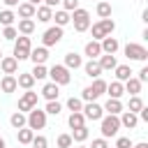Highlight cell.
Returning <instances> with one entry per match:
<instances>
[{
    "label": "cell",
    "mask_w": 148,
    "mask_h": 148,
    "mask_svg": "<svg viewBox=\"0 0 148 148\" xmlns=\"http://www.w3.org/2000/svg\"><path fill=\"white\" fill-rule=\"evenodd\" d=\"M67 109H69L72 113H76V111H81V109H83V104H81V99L69 97V99H67Z\"/></svg>",
    "instance_id": "obj_38"
},
{
    "label": "cell",
    "mask_w": 148,
    "mask_h": 148,
    "mask_svg": "<svg viewBox=\"0 0 148 148\" xmlns=\"http://www.w3.org/2000/svg\"><path fill=\"white\" fill-rule=\"evenodd\" d=\"M12 21H14V12H9V9H2V12H0V23L7 28V25H12Z\"/></svg>",
    "instance_id": "obj_37"
},
{
    "label": "cell",
    "mask_w": 148,
    "mask_h": 148,
    "mask_svg": "<svg viewBox=\"0 0 148 148\" xmlns=\"http://www.w3.org/2000/svg\"><path fill=\"white\" fill-rule=\"evenodd\" d=\"M81 111H83V118H90V120H102V111H104V109H102L99 104L90 102V104H88V106H83Z\"/></svg>",
    "instance_id": "obj_11"
},
{
    "label": "cell",
    "mask_w": 148,
    "mask_h": 148,
    "mask_svg": "<svg viewBox=\"0 0 148 148\" xmlns=\"http://www.w3.org/2000/svg\"><path fill=\"white\" fill-rule=\"evenodd\" d=\"M104 109L109 111V116H118V113H123V104H120V99H109Z\"/></svg>",
    "instance_id": "obj_27"
},
{
    "label": "cell",
    "mask_w": 148,
    "mask_h": 148,
    "mask_svg": "<svg viewBox=\"0 0 148 148\" xmlns=\"http://www.w3.org/2000/svg\"><path fill=\"white\" fill-rule=\"evenodd\" d=\"M116 79H118V81L132 79V69H130L127 65H116Z\"/></svg>",
    "instance_id": "obj_26"
},
{
    "label": "cell",
    "mask_w": 148,
    "mask_h": 148,
    "mask_svg": "<svg viewBox=\"0 0 148 148\" xmlns=\"http://www.w3.org/2000/svg\"><path fill=\"white\" fill-rule=\"evenodd\" d=\"M132 148H148V143H136V146H132Z\"/></svg>",
    "instance_id": "obj_52"
},
{
    "label": "cell",
    "mask_w": 148,
    "mask_h": 148,
    "mask_svg": "<svg viewBox=\"0 0 148 148\" xmlns=\"http://www.w3.org/2000/svg\"><path fill=\"white\" fill-rule=\"evenodd\" d=\"M0 88H2V92H14L18 86H16V79H14L12 74H7V76L0 81Z\"/></svg>",
    "instance_id": "obj_20"
},
{
    "label": "cell",
    "mask_w": 148,
    "mask_h": 148,
    "mask_svg": "<svg viewBox=\"0 0 148 148\" xmlns=\"http://www.w3.org/2000/svg\"><path fill=\"white\" fill-rule=\"evenodd\" d=\"M86 56H90V60H95L97 56H102V46H99V42H88L86 44Z\"/></svg>",
    "instance_id": "obj_19"
},
{
    "label": "cell",
    "mask_w": 148,
    "mask_h": 148,
    "mask_svg": "<svg viewBox=\"0 0 148 148\" xmlns=\"http://www.w3.org/2000/svg\"><path fill=\"white\" fill-rule=\"evenodd\" d=\"M123 88L134 97V95H139V92H141V81H139V79H127V83H125Z\"/></svg>",
    "instance_id": "obj_22"
},
{
    "label": "cell",
    "mask_w": 148,
    "mask_h": 148,
    "mask_svg": "<svg viewBox=\"0 0 148 148\" xmlns=\"http://www.w3.org/2000/svg\"><path fill=\"white\" fill-rule=\"evenodd\" d=\"M56 25L58 28H62V25H67L69 23V12H65V9H60V12H56Z\"/></svg>",
    "instance_id": "obj_31"
},
{
    "label": "cell",
    "mask_w": 148,
    "mask_h": 148,
    "mask_svg": "<svg viewBox=\"0 0 148 148\" xmlns=\"http://www.w3.org/2000/svg\"><path fill=\"white\" fill-rule=\"evenodd\" d=\"M86 74H88V76H92V79H99L102 67H99L95 60H90V62H86Z\"/></svg>",
    "instance_id": "obj_30"
},
{
    "label": "cell",
    "mask_w": 148,
    "mask_h": 148,
    "mask_svg": "<svg viewBox=\"0 0 148 148\" xmlns=\"http://www.w3.org/2000/svg\"><path fill=\"white\" fill-rule=\"evenodd\" d=\"M139 116H141V118H143V120H148V109H146V106H143V109H141V111H139Z\"/></svg>",
    "instance_id": "obj_49"
},
{
    "label": "cell",
    "mask_w": 148,
    "mask_h": 148,
    "mask_svg": "<svg viewBox=\"0 0 148 148\" xmlns=\"http://www.w3.org/2000/svg\"><path fill=\"white\" fill-rule=\"evenodd\" d=\"M9 123H12V127H16V130H21V127H25V116L21 113V111H16L12 118H9Z\"/></svg>",
    "instance_id": "obj_32"
},
{
    "label": "cell",
    "mask_w": 148,
    "mask_h": 148,
    "mask_svg": "<svg viewBox=\"0 0 148 148\" xmlns=\"http://www.w3.org/2000/svg\"><path fill=\"white\" fill-rule=\"evenodd\" d=\"M72 141H86L88 139V130H86V125L83 127H76V130H72Z\"/></svg>",
    "instance_id": "obj_34"
},
{
    "label": "cell",
    "mask_w": 148,
    "mask_h": 148,
    "mask_svg": "<svg viewBox=\"0 0 148 148\" xmlns=\"http://www.w3.org/2000/svg\"><path fill=\"white\" fill-rule=\"evenodd\" d=\"M60 39H62V28H58V25L49 28V30L44 32V37H42L44 46H56V44H58Z\"/></svg>",
    "instance_id": "obj_9"
},
{
    "label": "cell",
    "mask_w": 148,
    "mask_h": 148,
    "mask_svg": "<svg viewBox=\"0 0 148 148\" xmlns=\"http://www.w3.org/2000/svg\"><path fill=\"white\" fill-rule=\"evenodd\" d=\"M65 67H67V69H76V67H81V56H76V53H67V56H65Z\"/></svg>",
    "instance_id": "obj_24"
},
{
    "label": "cell",
    "mask_w": 148,
    "mask_h": 148,
    "mask_svg": "<svg viewBox=\"0 0 148 148\" xmlns=\"http://www.w3.org/2000/svg\"><path fill=\"white\" fill-rule=\"evenodd\" d=\"M83 120H86V118H83V113H81V111H76V113H72V116H69V127H72V130L83 127Z\"/></svg>",
    "instance_id": "obj_33"
},
{
    "label": "cell",
    "mask_w": 148,
    "mask_h": 148,
    "mask_svg": "<svg viewBox=\"0 0 148 148\" xmlns=\"http://www.w3.org/2000/svg\"><path fill=\"white\" fill-rule=\"evenodd\" d=\"M0 148H5V141H2V136H0Z\"/></svg>",
    "instance_id": "obj_53"
},
{
    "label": "cell",
    "mask_w": 148,
    "mask_h": 148,
    "mask_svg": "<svg viewBox=\"0 0 148 148\" xmlns=\"http://www.w3.org/2000/svg\"><path fill=\"white\" fill-rule=\"evenodd\" d=\"M139 81L143 83V81H148V67H143L141 72H139Z\"/></svg>",
    "instance_id": "obj_47"
},
{
    "label": "cell",
    "mask_w": 148,
    "mask_h": 148,
    "mask_svg": "<svg viewBox=\"0 0 148 148\" xmlns=\"http://www.w3.org/2000/svg\"><path fill=\"white\" fill-rule=\"evenodd\" d=\"M25 123H28V127H30V130H42V127L46 125V113H44V111H39V109L35 106L32 111H28Z\"/></svg>",
    "instance_id": "obj_6"
},
{
    "label": "cell",
    "mask_w": 148,
    "mask_h": 148,
    "mask_svg": "<svg viewBox=\"0 0 148 148\" xmlns=\"http://www.w3.org/2000/svg\"><path fill=\"white\" fill-rule=\"evenodd\" d=\"M58 148H72V136L69 134H60L58 136Z\"/></svg>",
    "instance_id": "obj_40"
},
{
    "label": "cell",
    "mask_w": 148,
    "mask_h": 148,
    "mask_svg": "<svg viewBox=\"0 0 148 148\" xmlns=\"http://www.w3.org/2000/svg\"><path fill=\"white\" fill-rule=\"evenodd\" d=\"M46 58H49V51H46V46L30 49V60H32L35 65H44V62H46Z\"/></svg>",
    "instance_id": "obj_13"
},
{
    "label": "cell",
    "mask_w": 148,
    "mask_h": 148,
    "mask_svg": "<svg viewBox=\"0 0 148 148\" xmlns=\"http://www.w3.org/2000/svg\"><path fill=\"white\" fill-rule=\"evenodd\" d=\"M106 92V81H102V79H95L92 81V86H88L86 90H83V99L86 102H95L99 95H104Z\"/></svg>",
    "instance_id": "obj_2"
},
{
    "label": "cell",
    "mask_w": 148,
    "mask_h": 148,
    "mask_svg": "<svg viewBox=\"0 0 148 148\" xmlns=\"http://www.w3.org/2000/svg\"><path fill=\"white\" fill-rule=\"evenodd\" d=\"M118 130H120L118 116H106V118H102V136H104V139H106V136H116Z\"/></svg>",
    "instance_id": "obj_7"
},
{
    "label": "cell",
    "mask_w": 148,
    "mask_h": 148,
    "mask_svg": "<svg viewBox=\"0 0 148 148\" xmlns=\"http://www.w3.org/2000/svg\"><path fill=\"white\" fill-rule=\"evenodd\" d=\"M42 95H44L49 102H58V95H60V90H58V86H56V83H46V86L42 88Z\"/></svg>",
    "instance_id": "obj_17"
},
{
    "label": "cell",
    "mask_w": 148,
    "mask_h": 148,
    "mask_svg": "<svg viewBox=\"0 0 148 148\" xmlns=\"http://www.w3.org/2000/svg\"><path fill=\"white\" fill-rule=\"evenodd\" d=\"M37 106V92H23V97L18 99V111L23 113V111H32Z\"/></svg>",
    "instance_id": "obj_10"
},
{
    "label": "cell",
    "mask_w": 148,
    "mask_h": 148,
    "mask_svg": "<svg viewBox=\"0 0 148 148\" xmlns=\"http://www.w3.org/2000/svg\"><path fill=\"white\" fill-rule=\"evenodd\" d=\"M62 5H65V12H74V9H79V0H62Z\"/></svg>",
    "instance_id": "obj_44"
},
{
    "label": "cell",
    "mask_w": 148,
    "mask_h": 148,
    "mask_svg": "<svg viewBox=\"0 0 148 148\" xmlns=\"http://www.w3.org/2000/svg\"><path fill=\"white\" fill-rule=\"evenodd\" d=\"M92 148H109V143H106V139H95Z\"/></svg>",
    "instance_id": "obj_46"
},
{
    "label": "cell",
    "mask_w": 148,
    "mask_h": 148,
    "mask_svg": "<svg viewBox=\"0 0 148 148\" xmlns=\"http://www.w3.org/2000/svg\"><path fill=\"white\" fill-rule=\"evenodd\" d=\"M32 146H35V148H46L49 141H46V136H35V139H32Z\"/></svg>",
    "instance_id": "obj_43"
},
{
    "label": "cell",
    "mask_w": 148,
    "mask_h": 148,
    "mask_svg": "<svg viewBox=\"0 0 148 148\" xmlns=\"http://www.w3.org/2000/svg\"><path fill=\"white\" fill-rule=\"evenodd\" d=\"M99 67H102V72L104 69H116V58L113 56H109V53H104L102 58H99V62H97Z\"/></svg>",
    "instance_id": "obj_25"
},
{
    "label": "cell",
    "mask_w": 148,
    "mask_h": 148,
    "mask_svg": "<svg viewBox=\"0 0 148 148\" xmlns=\"http://www.w3.org/2000/svg\"><path fill=\"white\" fill-rule=\"evenodd\" d=\"M28 2H30V5H32V7H37V5H39V2H42V0H28Z\"/></svg>",
    "instance_id": "obj_51"
},
{
    "label": "cell",
    "mask_w": 148,
    "mask_h": 148,
    "mask_svg": "<svg viewBox=\"0 0 148 148\" xmlns=\"http://www.w3.org/2000/svg\"><path fill=\"white\" fill-rule=\"evenodd\" d=\"M134 143L130 141V136H120L118 141H116V148H132Z\"/></svg>",
    "instance_id": "obj_42"
},
{
    "label": "cell",
    "mask_w": 148,
    "mask_h": 148,
    "mask_svg": "<svg viewBox=\"0 0 148 148\" xmlns=\"http://www.w3.org/2000/svg\"><path fill=\"white\" fill-rule=\"evenodd\" d=\"M99 46H102V53L113 56V53L118 51V46H120V44H118V39H116V37H111V35H109V37H104V39H102V44H99Z\"/></svg>",
    "instance_id": "obj_12"
},
{
    "label": "cell",
    "mask_w": 148,
    "mask_h": 148,
    "mask_svg": "<svg viewBox=\"0 0 148 148\" xmlns=\"http://www.w3.org/2000/svg\"><path fill=\"white\" fill-rule=\"evenodd\" d=\"M2 37H5V39H16V30H14L12 25H7V28L2 30Z\"/></svg>",
    "instance_id": "obj_45"
},
{
    "label": "cell",
    "mask_w": 148,
    "mask_h": 148,
    "mask_svg": "<svg viewBox=\"0 0 148 148\" xmlns=\"http://www.w3.org/2000/svg\"><path fill=\"white\" fill-rule=\"evenodd\" d=\"M106 92H109V99H120L125 88H123L120 81H113V83H106Z\"/></svg>",
    "instance_id": "obj_14"
},
{
    "label": "cell",
    "mask_w": 148,
    "mask_h": 148,
    "mask_svg": "<svg viewBox=\"0 0 148 148\" xmlns=\"http://www.w3.org/2000/svg\"><path fill=\"white\" fill-rule=\"evenodd\" d=\"M30 74H32V79L37 81V79H44V76H49V69H46L44 65H35V69H32Z\"/></svg>",
    "instance_id": "obj_36"
},
{
    "label": "cell",
    "mask_w": 148,
    "mask_h": 148,
    "mask_svg": "<svg viewBox=\"0 0 148 148\" xmlns=\"http://www.w3.org/2000/svg\"><path fill=\"white\" fill-rule=\"evenodd\" d=\"M32 30H35V21H32V18H21V21H18V32L30 35Z\"/></svg>",
    "instance_id": "obj_29"
},
{
    "label": "cell",
    "mask_w": 148,
    "mask_h": 148,
    "mask_svg": "<svg viewBox=\"0 0 148 148\" xmlns=\"http://www.w3.org/2000/svg\"><path fill=\"white\" fill-rule=\"evenodd\" d=\"M14 58L16 60H25V58H30V37H18L16 42H14Z\"/></svg>",
    "instance_id": "obj_5"
},
{
    "label": "cell",
    "mask_w": 148,
    "mask_h": 148,
    "mask_svg": "<svg viewBox=\"0 0 148 148\" xmlns=\"http://www.w3.org/2000/svg\"><path fill=\"white\" fill-rule=\"evenodd\" d=\"M125 56H127L130 60H141V62H143V60L148 58V51H146L141 44H127V46H125Z\"/></svg>",
    "instance_id": "obj_8"
},
{
    "label": "cell",
    "mask_w": 148,
    "mask_h": 148,
    "mask_svg": "<svg viewBox=\"0 0 148 148\" xmlns=\"http://www.w3.org/2000/svg\"><path fill=\"white\" fill-rule=\"evenodd\" d=\"M0 60H2V51H0Z\"/></svg>",
    "instance_id": "obj_54"
},
{
    "label": "cell",
    "mask_w": 148,
    "mask_h": 148,
    "mask_svg": "<svg viewBox=\"0 0 148 148\" xmlns=\"http://www.w3.org/2000/svg\"><path fill=\"white\" fill-rule=\"evenodd\" d=\"M35 9L37 7H32L30 2H23V5H18V16L21 18H32L35 16Z\"/></svg>",
    "instance_id": "obj_23"
},
{
    "label": "cell",
    "mask_w": 148,
    "mask_h": 148,
    "mask_svg": "<svg viewBox=\"0 0 148 148\" xmlns=\"http://www.w3.org/2000/svg\"><path fill=\"white\" fill-rule=\"evenodd\" d=\"M141 109H143V102H141V97L134 95V97L130 99V111H132V113H139Z\"/></svg>",
    "instance_id": "obj_39"
},
{
    "label": "cell",
    "mask_w": 148,
    "mask_h": 148,
    "mask_svg": "<svg viewBox=\"0 0 148 148\" xmlns=\"http://www.w3.org/2000/svg\"><path fill=\"white\" fill-rule=\"evenodd\" d=\"M118 120H120V125H123V127L132 130V127H136V123H139V116H136V113H132V111H123V116H120Z\"/></svg>",
    "instance_id": "obj_15"
},
{
    "label": "cell",
    "mask_w": 148,
    "mask_h": 148,
    "mask_svg": "<svg viewBox=\"0 0 148 148\" xmlns=\"http://www.w3.org/2000/svg\"><path fill=\"white\" fill-rule=\"evenodd\" d=\"M97 2H102V0H97Z\"/></svg>",
    "instance_id": "obj_55"
},
{
    "label": "cell",
    "mask_w": 148,
    "mask_h": 148,
    "mask_svg": "<svg viewBox=\"0 0 148 148\" xmlns=\"http://www.w3.org/2000/svg\"><path fill=\"white\" fill-rule=\"evenodd\" d=\"M97 14H99L102 18H109V16H111V5H109V2H104V0H102V2H97Z\"/></svg>",
    "instance_id": "obj_35"
},
{
    "label": "cell",
    "mask_w": 148,
    "mask_h": 148,
    "mask_svg": "<svg viewBox=\"0 0 148 148\" xmlns=\"http://www.w3.org/2000/svg\"><path fill=\"white\" fill-rule=\"evenodd\" d=\"M44 113L58 116V113H60V104H58V102H49V104H46V111H44Z\"/></svg>",
    "instance_id": "obj_41"
},
{
    "label": "cell",
    "mask_w": 148,
    "mask_h": 148,
    "mask_svg": "<svg viewBox=\"0 0 148 148\" xmlns=\"http://www.w3.org/2000/svg\"><path fill=\"white\" fill-rule=\"evenodd\" d=\"M35 16H37V21L46 23V21H51V18H53V12H51V7L42 5V7H37V9H35Z\"/></svg>",
    "instance_id": "obj_18"
},
{
    "label": "cell",
    "mask_w": 148,
    "mask_h": 148,
    "mask_svg": "<svg viewBox=\"0 0 148 148\" xmlns=\"http://www.w3.org/2000/svg\"><path fill=\"white\" fill-rule=\"evenodd\" d=\"M113 28H116V23H113L111 18H102L99 23L92 25V37H95V39H104V37H109V35L113 32Z\"/></svg>",
    "instance_id": "obj_3"
},
{
    "label": "cell",
    "mask_w": 148,
    "mask_h": 148,
    "mask_svg": "<svg viewBox=\"0 0 148 148\" xmlns=\"http://www.w3.org/2000/svg\"><path fill=\"white\" fill-rule=\"evenodd\" d=\"M0 67H2V72H5V74H14V72L18 69V60H16L14 56L2 58V60H0Z\"/></svg>",
    "instance_id": "obj_16"
},
{
    "label": "cell",
    "mask_w": 148,
    "mask_h": 148,
    "mask_svg": "<svg viewBox=\"0 0 148 148\" xmlns=\"http://www.w3.org/2000/svg\"><path fill=\"white\" fill-rule=\"evenodd\" d=\"M16 136H18V143H32V139H35V134H32L30 127H21Z\"/></svg>",
    "instance_id": "obj_28"
},
{
    "label": "cell",
    "mask_w": 148,
    "mask_h": 148,
    "mask_svg": "<svg viewBox=\"0 0 148 148\" xmlns=\"http://www.w3.org/2000/svg\"><path fill=\"white\" fill-rule=\"evenodd\" d=\"M32 83H35V79H32V74H30V72L18 74V79H16V86H21V88H25V90H30V88H32Z\"/></svg>",
    "instance_id": "obj_21"
},
{
    "label": "cell",
    "mask_w": 148,
    "mask_h": 148,
    "mask_svg": "<svg viewBox=\"0 0 148 148\" xmlns=\"http://www.w3.org/2000/svg\"><path fill=\"white\" fill-rule=\"evenodd\" d=\"M2 2H5L7 7H16V5H18V0H2Z\"/></svg>",
    "instance_id": "obj_50"
},
{
    "label": "cell",
    "mask_w": 148,
    "mask_h": 148,
    "mask_svg": "<svg viewBox=\"0 0 148 148\" xmlns=\"http://www.w3.org/2000/svg\"><path fill=\"white\" fill-rule=\"evenodd\" d=\"M58 2H62V0H44V5H46V7H51V9H53Z\"/></svg>",
    "instance_id": "obj_48"
},
{
    "label": "cell",
    "mask_w": 148,
    "mask_h": 148,
    "mask_svg": "<svg viewBox=\"0 0 148 148\" xmlns=\"http://www.w3.org/2000/svg\"><path fill=\"white\" fill-rule=\"evenodd\" d=\"M49 76L53 79L56 86H67V83H69V69H67L65 65H53V67L49 69Z\"/></svg>",
    "instance_id": "obj_4"
},
{
    "label": "cell",
    "mask_w": 148,
    "mask_h": 148,
    "mask_svg": "<svg viewBox=\"0 0 148 148\" xmlns=\"http://www.w3.org/2000/svg\"><path fill=\"white\" fill-rule=\"evenodd\" d=\"M69 21H74V30L76 32H86L90 28V14L86 9H74V14L69 16Z\"/></svg>",
    "instance_id": "obj_1"
}]
</instances>
